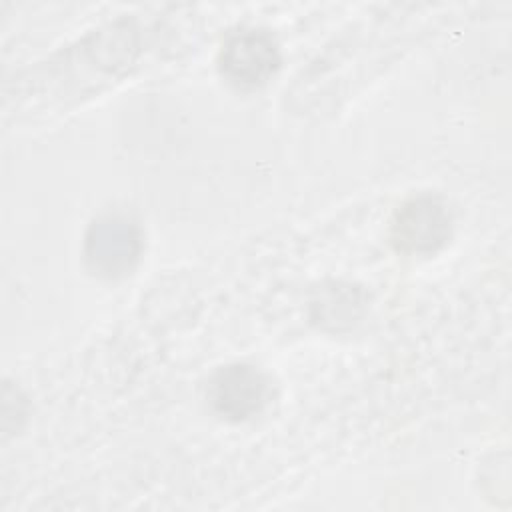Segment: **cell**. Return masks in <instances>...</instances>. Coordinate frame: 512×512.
Here are the masks:
<instances>
[{"instance_id": "1", "label": "cell", "mask_w": 512, "mask_h": 512, "mask_svg": "<svg viewBox=\"0 0 512 512\" xmlns=\"http://www.w3.org/2000/svg\"><path fill=\"white\" fill-rule=\"evenodd\" d=\"M142 248V232L132 218L102 214L86 230L84 262L94 276L116 280L136 268Z\"/></svg>"}, {"instance_id": "2", "label": "cell", "mask_w": 512, "mask_h": 512, "mask_svg": "<svg viewBox=\"0 0 512 512\" xmlns=\"http://www.w3.org/2000/svg\"><path fill=\"white\" fill-rule=\"evenodd\" d=\"M220 72L238 88L262 86L280 66V48L262 28H242L226 38L220 50Z\"/></svg>"}, {"instance_id": "3", "label": "cell", "mask_w": 512, "mask_h": 512, "mask_svg": "<svg viewBox=\"0 0 512 512\" xmlns=\"http://www.w3.org/2000/svg\"><path fill=\"white\" fill-rule=\"evenodd\" d=\"M452 230V218L444 202L432 194H420L400 206L392 220V244L406 254H432L440 250Z\"/></svg>"}, {"instance_id": "4", "label": "cell", "mask_w": 512, "mask_h": 512, "mask_svg": "<svg viewBox=\"0 0 512 512\" xmlns=\"http://www.w3.org/2000/svg\"><path fill=\"white\" fill-rule=\"evenodd\" d=\"M270 398V382L252 364H228L214 372L208 384V400L214 412L240 422L256 416Z\"/></svg>"}]
</instances>
